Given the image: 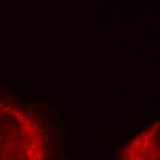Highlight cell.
I'll return each instance as SVG.
<instances>
[{"instance_id":"obj_1","label":"cell","mask_w":160,"mask_h":160,"mask_svg":"<svg viewBox=\"0 0 160 160\" xmlns=\"http://www.w3.org/2000/svg\"><path fill=\"white\" fill-rule=\"evenodd\" d=\"M12 96L0 95V160H60L55 121Z\"/></svg>"},{"instance_id":"obj_2","label":"cell","mask_w":160,"mask_h":160,"mask_svg":"<svg viewBox=\"0 0 160 160\" xmlns=\"http://www.w3.org/2000/svg\"><path fill=\"white\" fill-rule=\"evenodd\" d=\"M116 160H160V119L123 144Z\"/></svg>"}]
</instances>
